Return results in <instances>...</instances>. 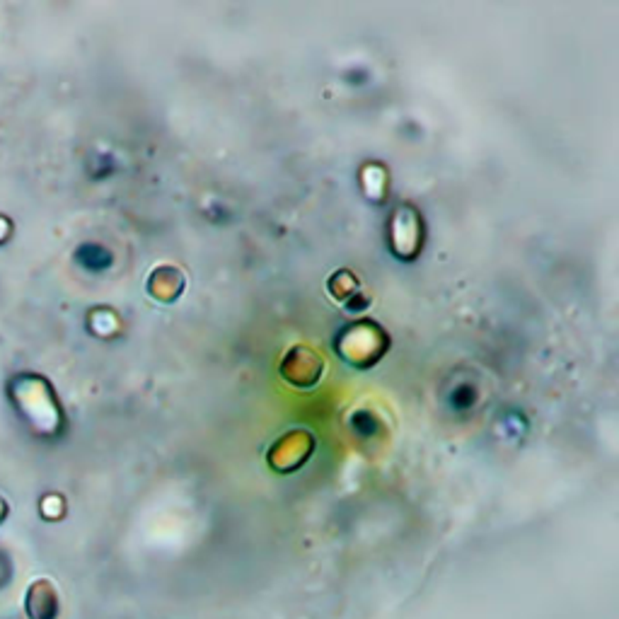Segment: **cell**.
<instances>
[{
    "label": "cell",
    "mask_w": 619,
    "mask_h": 619,
    "mask_svg": "<svg viewBox=\"0 0 619 619\" xmlns=\"http://www.w3.org/2000/svg\"><path fill=\"white\" fill-rule=\"evenodd\" d=\"M184 279L177 269H157L153 276H150V293L160 300H172L182 293Z\"/></svg>",
    "instance_id": "277c9868"
},
{
    "label": "cell",
    "mask_w": 619,
    "mask_h": 619,
    "mask_svg": "<svg viewBox=\"0 0 619 619\" xmlns=\"http://www.w3.org/2000/svg\"><path fill=\"white\" fill-rule=\"evenodd\" d=\"M390 242H392L394 254L401 259H411L419 254L423 242V228L414 206H401L394 211L392 223H390Z\"/></svg>",
    "instance_id": "7a4b0ae2"
},
{
    "label": "cell",
    "mask_w": 619,
    "mask_h": 619,
    "mask_svg": "<svg viewBox=\"0 0 619 619\" xmlns=\"http://www.w3.org/2000/svg\"><path fill=\"white\" fill-rule=\"evenodd\" d=\"M387 351V337L375 322H359L346 327L339 339V353L349 363L359 368H370Z\"/></svg>",
    "instance_id": "6da1fadb"
},
{
    "label": "cell",
    "mask_w": 619,
    "mask_h": 619,
    "mask_svg": "<svg viewBox=\"0 0 619 619\" xmlns=\"http://www.w3.org/2000/svg\"><path fill=\"white\" fill-rule=\"evenodd\" d=\"M283 378L298 387H312L322 375V360L308 346H296L286 353L281 366Z\"/></svg>",
    "instance_id": "3957f363"
}]
</instances>
